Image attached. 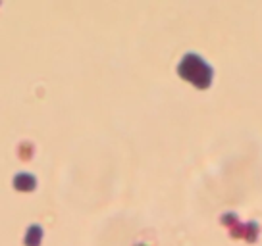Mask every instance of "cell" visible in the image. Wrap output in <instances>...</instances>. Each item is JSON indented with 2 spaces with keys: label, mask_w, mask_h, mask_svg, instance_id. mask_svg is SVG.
Wrapping results in <instances>:
<instances>
[{
  "label": "cell",
  "mask_w": 262,
  "mask_h": 246,
  "mask_svg": "<svg viewBox=\"0 0 262 246\" xmlns=\"http://www.w3.org/2000/svg\"><path fill=\"white\" fill-rule=\"evenodd\" d=\"M35 187V179L31 177H27V175H19L16 177V189H21V190H29Z\"/></svg>",
  "instance_id": "obj_1"
}]
</instances>
